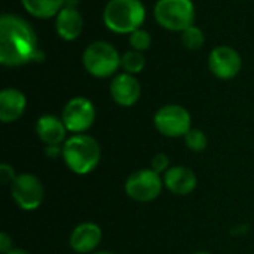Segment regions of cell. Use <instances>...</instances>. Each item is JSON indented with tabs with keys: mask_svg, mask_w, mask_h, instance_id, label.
I'll return each mask as SVG.
<instances>
[{
	"mask_svg": "<svg viewBox=\"0 0 254 254\" xmlns=\"http://www.w3.org/2000/svg\"><path fill=\"white\" fill-rule=\"evenodd\" d=\"M42 58L39 40L33 25L19 15L0 16V63L4 67H21Z\"/></svg>",
	"mask_w": 254,
	"mask_h": 254,
	"instance_id": "cell-1",
	"label": "cell"
},
{
	"mask_svg": "<svg viewBox=\"0 0 254 254\" xmlns=\"http://www.w3.org/2000/svg\"><path fill=\"white\" fill-rule=\"evenodd\" d=\"M65 167L76 176H88L97 170L101 161V146L98 140L86 134H71L63 144Z\"/></svg>",
	"mask_w": 254,
	"mask_h": 254,
	"instance_id": "cell-2",
	"label": "cell"
},
{
	"mask_svg": "<svg viewBox=\"0 0 254 254\" xmlns=\"http://www.w3.org/2000/svg\"><path fill=\"white\" fill-rule=\"evenodd\" d=\"M146 7L141 0H109L103 10L104 25L118 34H131L141 28Z\"/></svg>",
	"mask_w": 254,
	"mask_h": 254,
	"instance_id": "cell-3",
	"label": "cell"
},
{
	"mask_svg": "<svg viewBox=\"0 0 254 254\" xmlns=\"http://www.w3.org/2000/svg\"><path fill=\"white\" fill-rule=\"evenodd\" d=\"M121 57L118 49L106 42V40H95L89 43L82 55V63L85 70L98 79L113 76L118 68L121 67Z\"/></svg>",
	"mask_w": 254,
	"mask_h": 254,
	"instance_id": "cell-4",
	"label": "cell"
},
{
	"mask_svg": "<svg viewBox=\"0 0 254 254\" xmlns=\"http://www.w3.org/2000/svg\"><path fill=\"white\" fill-rule=\"evenodd\" d=\"M156 22L168 31H183L193 25L195 4L192 0H158L153 7Z\"/></svg>",
	"mask_w": 254,
	"mask_h": 254,
	"instance_id": "cell-5",
	"label": "cell"
},
{
	"mask_svg": "<svg viewBox=\"0 0 254 254\" xmlns=\"http://www.w3.org/2000/svg\"><path fill=\"white\" fill-rule=\"evenodd\" d=\"M164 189L162 176L153 171L150 167L132 171L124 183L125 195L129 199L141 204L153 202L161 196Z\"/></svg>",
	"mask_w": 254,
	"mask_h": 254,
	"instance_id": "cell-6",
	"label": "cell"
},
{
	"mask_svg": "<svg viewBox=\"0 0 254 254\" xmlns=\"http://www.w3.org/2000/svg\"><path fill=\"white\" fill-rule=\"evenodd\" d=\"M156 131L167 138H183L192 129V116L180 104H165L153 116Z\"/></svg>",
	"mask_w": 254,
	"mask_h": 254,
	"instance_id": "cell-7",
	"label": "cell"
},
{
	"mask_svg": "<svg viewBox=\"0 0 254 254\" xmlns=\"http://www.w3.org/2000/svg\"><path fill=\"white\" fill-rule=\"evenodd\" d=\"M10 196L15 205L27 213L36 211L45 201V186L33 173H21L10 185Z\"/></svg>",
	"mask_w": 254,
	"mask_h": 254,
	"instance_id": "cell-8",
	"label": "cell"
},
{
	"mask_svg": "<svg viewBox=\"0 0 254 254\" xmlns=\"http://www.w3.org/2000/svg\"><path fill=\"white\" fill-rule=\"evenodd\" d=\"M61 119L70 134H86L97 119V109L86 97L70 98L61 113Z\"/></svg>",
	"mask_w": 254,
	"mask_h": 254,
	"instance_id": "cell-9",
	"label": "cell"
},
{
	"mask_svg": "<svg viewBox=\"0 0 254 254\" xmlns=\"http://www.w3.org/2000/svg\"><path fill=\"white\" fill-rule=\"evenodd\" d=\"M243 60L240 52L228 45L214 48L208 55V68L211 74L222 80H231L241 71Z\"/></svg>",
	"mask_w": 254,
	"mask_h": 254,
	"instance_id": "cell-10",
	"label": "cell"
},
{
	"mask_svg": "<svg viewBox=\"0 0 254 254\" xmlns=\"http://www.w3.org/2000/svg\"><path fill=\"white\" fill-rule=\"evenodd\" d=\"M103 241V229L95 222H82L76 225L68 237V246L76 254H92Z\"/></svg>",
	"mask_w": 254,
	"mask_h": 254,
	"instance_id": "cell-11",
	"label": "cell"
},
{
	"mask_svg": "<svg viewBox=\"0 0 254 254\" xmlns=\"http://www.w3.org/2000/svg\"><path fill=\"white\" fill-rule=\"evenodd\" d=\"M112 100L121 107H132L141 97V85L134 74L119 73L110 82Z\"/></svg>",
	"mask_w": 254,
	"mask_h": 254,
	"instance_id": "cell-12",
	"label": "cell"
},
{
	"mask_svg": "<svg viewBox=\"0 0 254 254\" xmlns=\"http://www.w3.org/2000/svg\"><path fill=\"white\" fill-rule=\"evenodd\" d=\"M162 179L164 188L176 196H188L193 193L198 186V177L195 171L186 165H171Z\"/></svg>",
	"mask_w": 254,
	"mask_h": 254,
	"instance_id": "cell-13",
	"label": "cell"
},
{
	"mask_svg": "<svg viewBox=\"0 0 254 254\" xmlns=\"http://www.w3.org/2000/svg\"><path fill=\"white\" fill-rule=\"evenodd\" d=\"M34 131L45 146H61L68 138L67 128L61 118L55 115H42L36 121Z\"/></svg>",
	"mask_w": 254,
	"mask_h": 254,
	"instance_id": "cell-14",
	"label": "cell"
},
{
	"mask_svg": "<svg viewBox=\"0 0 254 254\" xmlns=\"http://www.w3.org/2000/svg\"><path fill=\"white\" fill-rule=\"evenodd\" d=\"M27 109V97L16 88H4L0 92V121L3 124L16 122Z\"/></svg>",
	"mask_w": 254,
	"mask_h": 254,
	"instance_id": "cell-15",
	"label": "cell"
},
{
	"mask_svg": "<svg viewBox=\"0 0 254 254\" xmlns=\"http://www.w3.org/2000/svg\"><path fill=\"white\" fill-rule=\"evenodd\" d=\"M55 30L63 40H76L83 30V16L77 7L64 6L55 16Z\"/></svg>",
	"mask_w": 254,
	"mask_h": 254,
	"instance_id": "cell-16",
	"label": "cell"
},
{
	"mask_svg": "<svg viewBox=\"0 0 254 254\" xmlns=\"http://www.w3.org/2000/svg\"><path fill=\"white\" fill-rule=\"evenodd\" d=\"M21 4L31 16L48 19L58 15L64 7V0H21Z\"/></svg>",
	"mask_w": 254,
	"mask_h": 254,
	"instance_id": "cell-17",
	"label": "cell"
},
{
	"mask_svg": "<svg viewBox=\"0 0 254 254\" xmlns=\"http://www.w3.org/2000/svg\"><path fill=\"white\" fill-rule=\"evenodd\" d=\"M144 65H146V58H144L143 52H140V51L131 49L121 57V67L124 68L125 73L135 76L143 71Z\"/></svg>",
	"mask_w": 254,
	"mask_h": 254,
	"instance_id": "cell-18",
	"label": "cell"
},
{
	"mask_svg": "<svg viewBox=\"0 0 254 254\" xmlns=\"http://www.w3.org/2000/svg\"><path fill=\"white\" fill-rule=\"evenodd\" d=\"M180 39H182L183 46L189 51L201 49V46L205 42V36H204L202 30L196 25H190V27L185 28L180 34Z\"/></svg>",
	"mask_w": 254,
	"mask_h": 254,
	"instance_id": "cell-19",
	"label": "cell"
},
{
	"mask_svg": "<svg viewBox=\"0 0 254 254\" xmlns=\"http://www.w3.org/2000/svg\"><path fill=\"white\" fill-rule=\"evenodd\" d=\"M185 146L193 152V153H201L208 147V137L204 131L198 128H192L185 137H183Z\"/></svg>",
	"mask_w": 254,
	"mask_h": 254,
	"instance_id": "cell-20",
	"label": "cell"
},
{
	"mask_svg": "<svg viewBox=\"0 0 254 254\" xmlns=\"http://www.w3.org/2000/svg\"><path fill=\"white\" fill-rule=\"evenodd\" d=\"M129 45L134 51L144 52L150 48L152 45V36L147 30L144 28H137L129 34Z\"/></svg>",
	"mask_w": 254,
	"mask_h": 254,
	"instance_id": "cell-21",
	"label": "cell"
},
{
	"mask_svg": "<svg viewBox=\"0 0 254 254\" xmlns=\"http://www.w3.org/2000/svg\"><path fill=\"white\" fill-rule=\"evenodd\" d=\"M170 156L167 153H156L150 159V168L161 176H164L170 170Z\"/></svg>",
	"mask_w": 254,
	"mask_h": 254,
	"instance_id": "cell-22",
	"label": "cell"
},
{
	"mask_svg": "<svg viewBox=\"0 0 254 254\" xmlns=\"http://www.w3.org/2000/svg\"><path fill=\"white\" fill-rule=\"evenodd\" d=\"M16 173H15V168L10 165V164H6V162H3L1 165H0V180H1V183L3 185H12L13 183V180L16 179Z\"/></svg>",
	"mask_w": 254,
	"mask_h": 254,
	"instance_id": "cell-23",
	"label": "cell"
},
{
	"mask_svg": "<svg viewBox=\"0 0 254 254\" xmlns=\"http://www.w3.org/2000/svg\"><path fill=\"white\" fill-rule=\"evenodd\" d=\"M13 247V240L7 232H1L0 234V253L7 254L9 252H12Z\"/></svg>",
	"mask_w": 254,
	"mask_h": 254,
	"instance_id": "cell-24",
	"label": "cell"
},
{
	"mask_svg": "<svg viewBox=\"0 0 254 254\" xmlns=\"http://www.w3.org/2000/svg\"><path fill=\"white\" fill-rule=\"evenodd\" d=\"M45 155L51 159H57L63 156V144L61 146H45Z\"/></svg>",
	"mask_w": 254,
	"mask_h": 254,
	"instance_id": "cell-25",
	"label": "cell"
},
{
	"mask_svg": "<svg viewBox=\"0 0 254 254\" xmlns=\"http://www.w3.org/2000/svg\"><path fill=\"white\" fill-rule=\"evenodd\" d=\"M7 254H30L27 250H22V249H13L12 252H9Z\"/></svg>",
	"mask_w": 254,
	"mask_h": 254,
	"instance_id": "cell-26",
	"label": "cell"
},
{
	"mask_svg": "<svg viewBox=\"0 0 254 254\" xmlns=\"http://www.w3.org/2000/svg\"><path fill=\"white\" fill-rule=\"evenodd\" d=\"M92 254H116V253H113V252H110V250H97V252H94Z\"/></svg>",
	"mask_w": 254,
	"mask_h": 254,
	"instance_id": "cell-27",
	"label": "cell"
},
{
	"mask_svg": "<svg viewBox=\"0 0 254 254\" xmlns=\"http://www.w3.org/2000/svg\"><path fill=\"white\" fill-rule=\"evenodd\" d=\"M192 254H211L210 252H195V253Z\"/></svg>",
	"mask_w": 254,
	"mask_h": 254,
	"instance_id": "cell-28",
	"label": "cell"
}]
</instances>
